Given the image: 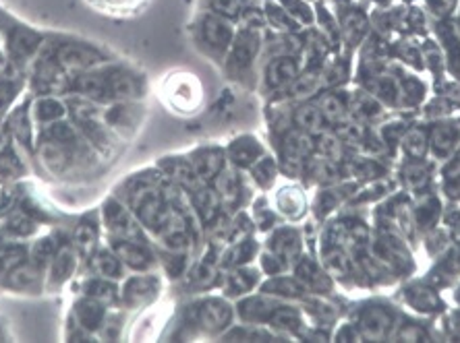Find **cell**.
Masks as SVG:
<instances>
[{"instance_id":"cell-1","label":"cell","mask_w":460,"mask_h":343,"mask_svg":"<svg viewBox=\"0 0 460 343\" xmlns=\"http://www.w3.org/2000/svg\"><path fill=\"white\" fill-rule=\"evenodd\" d=\"M137 213L142 217L147 228H160L166 224L168 219V211H166V200L151 188H139L137 193Z\"/></svg>"},{"instance_id":"cell-2","label":"cell","mask_w":460,"mask_h":343,"mask_svg":"<svg viewBox=\"0 0 460 343\" xmlns=\"http://www.w3.org/2000/svg\"><path fill=\"white\" fill-rule=\"evenodd\" d=\"M230 316H232L230 308L222 300H207L197 308L195 320L202 329L209 331V333H216V331H222L224 327H229Z\"/></svg>"},{"instance_id":"cell-3","label":"cell","mask_w":460,"mask_h":343,"mask_svg":"<svg viewBox=\"0 0 460 343\" xmlns=\"http://www.w3.org/2000/svg\"><path fill=\"white\" fill-rule=\"evenodd\" d=\"M100 62V54L86 46H64L58 50V64L71 71H84Z\"/></svg>"},{"instance_id":"cell-4","label":"cell","mask_w":460,"mask_h":343,"mask_svg":"<svg viewBox=\"0 0 460 343\" xmlns=\"http://www.w3.org/2000/svg\"><path fill=\"white\" fill-rule=\"evenodd\" d=\"M259 48V35L258 31H243L238 35V40L232 46V54H230V64L234 68H245L251 64L253 56L258 54Z\"/></svg>"},{"instance_id":"cell-5","label":"cell","mask_w":460,"mask_h":343,"mask_svg":"<svg viewBox=\"0 0 460 343\" xmlns=\"http://www.w3.org/2000/svg\"><path fill=\"white\" fill-rule=\"evenodd\" d=\"M203 40L207 42V46L216 48V50H226L232 44V28L224 19L220 17H207L202 25Z\"/></svg>"},{"instance_id":"cell-6","label":"cell","mask_w":460,"mask_h":343,"mask_svg":"<svg viewBox=\"0 0 460 343\" xmlns=\"http://www.w3.org/2000/svg\"><path fill=\"white\" fill-rule=\"evenodd\" d=\"M297 77H299V66H297V62L292 58H276L268 66V83H270V87H287L290 83H294Z\"/></svg>"},{"instance_id":"cell-7","label":"cell","mask_w":460,"mask_h":343,"mask_svg":"<svg viewBox=\"0 0 460 343\" xmlns=\"http://www.w3.org/2000/svg\"><path fill=\"white\" fill-rule=\"evenodd\" d=\"M390 329V315L384 308H372L361 315V333L367 339H381Z\"/></svg>"},{"instance_id":"cell-8","label":"cell","mask_w":460,"mask_h":343,"mask_svg":"<svg viewBox=\"0 0 460 343\" xmlns=\"http://www.w3.org/2000/svg\"><path fill=\"white\" fill-rule=\"evenodd\" d=\"M115 255L118 257V260H122L131 269H145L149 265V253L145 251L142 244H137L135 240L118 242L115 248Z\"/></svg>"},{"instance_id":"cell-9","label":"cell","mask_w":460,"mask_h":343,"mask_svg":"<svg viewBox=\"0 0 460 343\" xmlns=\"http://www.w3.org/2000/svg\"><path fill=\"white\" fill-rule=\"evenodd\" d=\"M158 291V282L151 277H135L125 287V300L129 304H145Z\"/></svg>"},{"instance_id":"cell-10","label":"cell","mask_w":460,"mask_h":343,"mask_svg":"<svg viewBox=\"0 0 460 343\" xmlns=\"http://www.w3.org/2000/svg\"><path fill=\"white\" fill-rule=\"evenodd\" d=\"M38 85L42 87L44 91H50V93L64 89V85H67L64 68L58 62H44L38 68Z\"/></svg>"},{"instance_id":"cell-11","label":"cell","mask_w":460,"mask_h":343,"mask_svg":"<svg viewBox=\"0 0 460 343\" xmlns=\"http://www.w3.org/2000/svg\"><path fill=\"white\" fill-rule=\"evenodd\" d=\"M171 97H173L174 104H176L178 108H183V110L193 108V106L200 102V85H197L195 81H189V79L180 77L173 85Z\"/></svg>"},{"instance_id":"cell-12","label":"cell","mask_w":460,"mask_h":343,"mask_svg":"<svg viewBox=\"0 0 460 343\" xmlns=\"http://www.w3.org/2000/svg\"><path fill=\"white\" fill-rule=\"evenodd\" d=\"M106 224L110 226L113 231L120 234V236H131V234H133L131 215H129L127 209L120 207L116 200H108V203H106Z\"/></svg>"},{"instance_id":"cell-13","label":"cell","mask_w":460,"mask_h":343,"mask_svg":"<svg viewBox=\"0 0 460 343\" xmlns=\"http://www.w3.org/2000/svg\"><path fill=\"white\" fill-rule=\"evenodd\" d=\"M108 85H110V95L120 97V100H131L139 95V83L135 77L127 75V73H113L108 77Z\"/></svg>"},{"instance_id":"cell-14","label":"cell","mask_w":460,"mask_h":343,"mask_svg":"<svg viewBox=\"0 0 460 343\" xmlns=\"http://www.w3.org/2000/svg\"><path fill=\"white\" fill-rule=\"evenodd\" d=\"M77 87L84 95H89L93 100H108L110 95V85H108V77H100V75H84L77 79Z\"/></svg>"},{"instance_id":"cell-15","label":"cell","mask_w":460,"mask_h":343,"mask_svg":"<svg viewBox=\"0 0 460 343\" xmlns=\"http://www.w3.org/2000/svg\"><path fill=\"white\" fill-rule=\"evenodd\" d=\"M230 155L238 166H249L261 155V147L255 139L251 137H243L238 141H234L230 147Z\"/></svg>"},{"instance_id":"cell-16","label":"cell","mask_w":460,"mask_h":343,"mask_svg":"<svg viewBox=\"0 0 460 343\" xmlns=\"http://www.w3.org/2000/svg\"><path fill=\"white\" fill-rule=\"evenodd\" d=\"M276 203H278V211L284 213L287 217H299L305 209V199H303L301 191H297V188L280 191L276 197Z\"/></svg>"},{"instance_id":"cell-17","label":"cell","mask_w":460,"mask_h":343,"mask_svg":"<svg viewBox=\"0 0 460 343\" xmlns=\"http://www.w3.org/2000/svg\"><path fill=\"white\" fill-rule=\"evenodd\" d=\"M40 44V37L28 29H15L11 35V50L15 58H28Z\"/></svg>"},{"instance_id":"cell-18","label":"cell","mask_w":460,"mask_h":343,"mask_svg":"<svg viewBox=\"0 0 460 343\" xmlns=\"http://www.w3.org/2000/svg\"><path fill=\"white\" fill-rule=\"evenodd\" d=\"M272 246H274V253L280 258L294 257L299 253V236L294 229H280L272 238Z\"/></svg>"},{"instance_id":"cell-19","label":"cell","mask_w":460,"mask_h":343,"mask_svg":"<svg viewBox=\"0 0 460 343\" xmlns=\"http://www.w3.org/2000/svg\"><path fill=\"white\" fill-rule=\"evenodd\" d=\"M162 238H164V242L174 248V251H180V248H185L187 246V229H185V224H183V219L180 217H168L166 219V224H164V234H162Z\"/></svg>"},{"instance_id":"cell-20","label":"cell","mask_w":460,"mask_h":343,"mask_svg":"<svg viewBox=\"0 0 460 343\" xmlns=\"http://www.w3.org/2000/svg\"><path fill=\"white\" fill-rule=\"evenodd\" d=\"M40 153H42L44 164H46L50 170L60 172L67 166V149H64V143H60V141L50 139L48 143H44Z\"/></svg>"},{"instance_id":"cell-21","label":"cell","mask_w":460,"mask_h":343,"mask_svg":"<svg viewBox=\"0 0 460 343\" xmlns=\"http://www.w3.org/2000/svg\"><path fill=\"white\" fill-rule=\"evenodd\" d=\"M270 315H274V304L263 298H251L241 304V316L245 320H263Z\"/></svg>"},{"instance_id":"cell-22","label":"cell","mask_w":460,"mask_h":343,"mask_svg":"<svg viewBox=\"0 0 460 343\" xmlns=\"http://www.w3.org/2000/svg\"><path fill=\"white\" fill-rule=\"evenodd\" d=\"M79 320L86 329H98L102 318H104V308H102V302L93 300V298H87L86 302L79 304Z\"/></svg>"},{"instance_id":"cell-23","label":"cell","mask_w":460,"mask_h":343,"mask_svg":"<svg viewBox=\"0 0 460 343\" xmlns=\"http://www.w3.org/2000/svg\"><path fill=\"white\" fill-rule=\"evenodd\" d=\"M222 168V153L220 151H202L195 160V172L203 178H214Z\"/></svg>"},{"instance_id":"cell-24","label":"cell","mask_w":460,"mask_h":343,"mask_svg":"<svg viewBox=\"0 0 460 343\" xmlns=\"http://www.w3.org/2000/svg\"><path fill=\"white\" fill-rule=\"evenodd\" d=\"M311 141L303 135V133H299V131H292V133H288L287 139H284V151H287V160H301L305 153H309L311 151Z\"/></svg>"},{"instance_id":"cell-25","label":"cell","mask_w":460,"mask_h":343,"mask_svg":"<svg viewBox=\"0 0 460 343\" xmlns=\"http://www.w3.org/2000/svg\"><path fill=\"white\" fill-rule=\"evenodd\" d=\"M294 122L301 131H317L323 124V114L316 106H301L294 112Z\"/></svg>"},{"instance_id":"cell-26","label":"cell","mask_w":460,"mask_h":343,"mask_svg":"<svg viewBox=\"0 0 460 343\" xmlns=\"http://www.w3.org/2000/svg\"><path fill=\"white\" fill-rule=\"evenodd\" d=\"M255 284H258V273L253 269H238L236 273L230 275L229 289L230 294H243L249 291Z\"/></svg>"},{"instance_id":"cell-27","label":"cell","mask_w":460,"mask_h":343,"mask_svg":"<svg viewBox=\"0 0 460 343\" xmlns=\"http://www.w3.org/2000/svg\"><path fill=\"white\" fill-rule=\"evenodd\" d=\"M33 112L44 122H54V120H58L60 116L64 114V108L58 104L57 100H52V97H42V100L35 102Z\"/></svg>"},{"instance_id":"cell-28","label":"cell","mask_w":460,"mask_h":343,"mask_svg":"<svg viewBox=\"0 0 460 343\" xmlns=\"http://www.w3.org/2000/svg\"><path fill=\"white\" fill-rule=\"evenodd\" d=\"M73 265H75L73 251H71V248H62L57 257H54V267H52V277H54V282L67 279L69 273L73 271Z\"/></svg>"},{"instance_id":"cell-29","label":"cell","mask_w":460,"mask_h":343,"mask_svg":"<svg viewBox=\"0 0 460 343\" xmlns=\"http://www.w3.org/2000/svg\"><path fill=\"white\" fill-rule=\"evenodd\" d=\"M38 282V271L33 267L28 265H17L13 271H11V286L19 287V289H25V287L35 286Z\"/></svg>"},{"instance_id":"cell-30","label":"cell","mask_w":460,"mask_h":343,"mask_svg":"<svg viewBox=\"0 0 460 343\" xmlns=\"http://www.w3.org/2000/svg\"><path fill=\"white\" fill-rule=\"evenodd\" d=\"M93 269L104 275V277H116L120 273V267H118V257L110 255V253H100L93 258Z\"/></svg>"},{"instance_id":"cell-31","label":"cell","mask_w":460,"mask_h":343,"mask_svg":"<svg viewBox=\"0 0 460 343\" xmlns=\"http://www.w3.org/2000/svg\"><path fill=\"white\" fill-rule=\"evenodd\" d=\"M86 291L89 298H93V300H98V302H102V304L115 300V287L110 286V284H106V282H102V279L89 282L86 286Z\"/></svg>"},{"instance_id":"cell-32","label":"cell","mask_w":460,"mask_h":343,"mask_svg":"<svg viewBox=\"0 0 460 343\" xmlns=\"http://www.w3.org/2000/svg\"><path fill=\"white\" fill-rule=\"evenodd\" d=\"M282 4V8L287 11L288 15L294 19V21H303V23H311L314 15L309 11V6L303 2V0H278Z\"/></svg>"},{"instance_id":"cell-33","label":"cell","mask_w":460,"mask_h":343,"mask_svg":"<svg viewBox=\"0 0 460 343\" xmlns=\"http://www.w3.org/2000/svg\"><path fill=\"white\" fill-rule=\"evenodd\" d=\"M209 8L220 17H236L245 8V0H209Z\"/></svg>"},{"instance_id":"cell-34","label":"cell","mask_w":460,"mask_h":343,"mask_svg":"<svg viewBox=\"0 0 460 343\" xmlns=\"http://www.w3.org/2000/svg\"><path fill=\"white\" fill-rule=\"evenodd\" d=\"M319 110H321L323 118H328V120H338V118H343V114H345V104H343L336 95H326V97H321V102H319Z\"/></svg>"},{"instance_id":"cell-35","label":"cell","mask_w":460,"mask_h":343,"mask_svg":"<svg viewBox=\"0 0 460 343\" xmlns=\"http://www.w3.org/2000/svg\"><path fill=\"white\" fill-rule=\"evenodd\" d=\"M253 176H255V180H258L261 186H270L272 182H274V178H276V166H274V162L272 160H261L258 166H255V170H253Z\"/></svg>"},{"instance_id":"cell-36","label":"cell","mask_w":460,"mask_h":343,"mask_svg":"<svg viewBox=\"0 0 460 343\" xmlns=\"http://www.w3.org/2000/svg\"><path fill=\"white\" fill-rule=\"evenodd\" d=\"M272 323L278 327V329H284V331H294L299 327V316L294 311H288V308H282V311H276L272 315Z\"/></svg>"},{"instance_id":"cell-37","label":"cell","mask_w":460,"mask_h":343,"mask_svg":"<svg viewBox=\"0 0 460 343\" xmlns=\"http://www.w3.org/2000/svg\"><path fill=\"white\" fill-rule=\"evenodd\" d=\"M96 236H98V229H96L93 224H89V222L79 224L77 229H75V242H77L81 248H91V244L96 242Z\"/></svg>"},{"instance_id":"cell-38","label":"cell","mask_w":460,"mask_h":343,"mask_svg":"<svg viewBox=\"0 0 460 343\" xmlns=\"http://www.w3.org/2000/svg\"><path fill=\"white\" fill-rule=\"evenodd\" d=\"M265 289L272 294H282V296H299L301 294V286L292 279H272L265 286Z\"/></svg>"},{"instance_id":"cell-39","label":"cell","mask_w":460,"mask_h":343,"mask_svg":"<svg viewBox=\"0 0 460 343\" xmlns=\"http://www.w3.org/2000/svg\"><path fill=\"white\" fill-rule=\"evenodd\" d=\"M195 207H197V211L202 213L203 217L207 219V217L212 215V209L216 207V197H214V193H212V191H200L197 197H195Z\"/></svg>"},{"instance_id":"cell-40","label":"cell","mask_w":460,"mask_h":343,"mask_svg":"<svg viewBox=\"0 0 460 343\" xmlns=\"http://www.w3.org/2000/svg\"><path fill=\"white\" fill-rule=\"evenodd\" d=\"M326 265H328V271L334 273V275H343V273H346V269H348V260H346V257L340 251H332L328 255V258H326Z\"/></svg>"},{"instance_id":"cell-41","label":"cell","mask_w":460,"mask_h":343,"mask_svg":"<svg viewBox=\"0 0 460 343\" xmlns=\"http://www.w3.org/2000/svg\"><path fill=\"white\" fill-rule=\"evenodd\" d=\"M317 85V77L316 75H305V77H297L294 79V87H292V93L303 97V95H309L314 93V89Z\"/></svg>"},{"instance_id":"cell-42","label":"cell","mask_w":460,"mask_h":343,"mask_svg":"<svg viewBox=\"0 0 460 343\" xmlns=\"http://www.w3.org/2000/svg\"><path fill=\"white\" fill-rule=\"evenodd\" d=\"M268 15H270V21H272L274 25H282L284 29H294V19L288 15L284 8L268 6Z\"/></svg>"},{"instance_id":"cell-43","label":"cell","mask_w":460,"mask_h":343,"mask_svg":"<svg viewBox=\"0 0 460 343\" xmlns=\"http://www.w3.org/2000/svg\"><path fill=\"white\" fill-rule=\"evenodd\" d=\"M406 151L410 153V155H423V151H425V139H423V135L421 133H410L408 137H406Z\"/></svg>"},{"instance_id":"cell-44","label":"cell","mask_w":460,"mask_h":343,"mask_svg":"<svg viewBox=\"0 0 460 343\" xmlns=\"http://www.w3.org/2000/svg\"><path fill=\"white\" fill-rule=\"evenodd\" d=\"M319 149H321V153L326 155V157H330V160H334V157H338L340 155V141H336L334 137H321L319 139Z\"/></svg>"},{"instance_id":"cell-45","label":"cell","mask_w":460,"mask_h":343,"mask_svg":"<svg viewBox=\"0 0 460 343\" xmlns=\"http://www.w3.org/2000/svg\"><path fill=\"white\" fill-rule=\"evenodd\" d=\"M54 255V242L50 240V238H44V240H40L38 244H35V248H33V257L35 260H46V258H50Z\"/></svg>"},{"instance_id":"cell-46","label":"cell","mask_w":460,"mask_h":343,"mask_svg":"<svg viewBox=\"0 0 460 343\" xmlns=\"http://www.w3.org/2000/svg\"><path fill=\"white\" fill-rule=\"evenodd\" d=\"M50 139L60 141V143H69L73 139V128L69 124H54L50 131Z\"/></svg>"},{"instance_id":"cell-47","label":"cell","mask_w":460,"mask_h":343,"mask_svg":"<svg viewBox=\"0 0 460 343\" xmlns=\"http://www.w3.org/2000/svg\"><path fill=\"white\" fill-rule=\"evenodd\" d=\"M13 229H17L19 234H29V231H33V222L29 219L28 215L19 213V215L13 217Z\"/></svg>"},{"instance_id":"cell-48","label":"cell","mask_w":460,"mask_h":343,"mask_svg":"<svg viewBox=\"0 0 460 343\" xmlns=\"http://www.w3.org/2000/svg\"><path fill=\"white\" fill-rule=\"evenodd\" d=\"M220 193L224 195H234L236 193V178L234 174H224V178H220Z\"/></svg>"},{"instance_id":"cell-49","label":"cell","mask_w":460,"mask_h":343,"mask_svg":"<svg viewBox=\"0 0 460 343\" xmlns=\"http://www.w3.org/2000/svg\"><path fill=\"white\" fill-rule=\"evenodd\" d=\"M427 2L432 4L433 13L442 15V13H448V8L452 6V2H454V0H427Z\"/></svg>"},{"instance_id":"cell-50","label":"cell","mask_w":460,"mask_h":343,"mask_svg":"<svg viewBox=\"0 0 460 343\" xmlns=\"http://www.w3.org/2000/svg\"><path fill=\"white\" fill-rule=\"evenodd\" d=\"M6 143H8V133H6L4 126H0V151L6 147Z\"/></svg>"}]
</instances>
